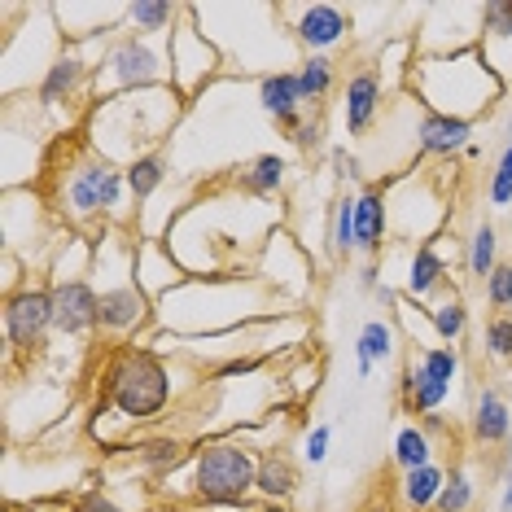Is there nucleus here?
I'll return each instance as SVG.
<instances>
[{
  "label": "nucleus",
  "mask_w": 512,
  "mask_h": 512,
  "mask_svg": "<svg viewBox=\"0 0 512 512\" xmlns=\"http://www.w3.org/2000/svg\"><path fill=\"white\" fill-rule=\"evenodd\" d=\"M254 477H259V460L246 442H202L193 456V495L202 504H246L254 495Z\"/></svg>",
  "instance_id": "obj_4"
},
{
  "label": "nucleus",
  "mask_w": 512,
  "mask_h": 512,
  "mask_svg": "<svg viewBox=\"0 0 512 512\" xmlns=\"http://www.w3.org/2000/svg\"><path fill=\"white\" fill-rule=\"evenodd\" d=\"M491 202L495 206H512V145H504V154H499V162H495Z\"/></svg>",
  "instance_id": "obj_34"
},
{
  "label": "nucleus",
  "mask_w": 512,
  "mask_h": 512,
  "mask_svg": "<svg viewBox=\"0 0 512 512\" xmlns=\"http://www.w3.org/2000/svg\"><path fill=\"white\" fill-rule=\"evenodd\" d=\"M97 92H141V88H162L167 71H162V53L145 36H123L114 49L101 57V66L92 71Z\"/></svg>",
  "instance_id": "obj_6"
},
{
  "label": "nucleus",
  "mask_w": 512,
  "mask_h": 512,
  "mask_svg": "<svg viewBox=\"0 0 512 512\" xmlns=\"http://www.w3.org/2000/svg\"><path fill=\"white\" fill-rule=\"evenodd\" d=\"M469 136H473V123L447 119V114L425 110L421 123H416V149H421V154H434V158L464 154V149H469Z\"/></svg>",
  "instance_id": "obj_13"
},
{
  "label": "nucleus",
  "mask_w": 512,
  "mask_h": 512,
  "mask_svg": "<svg viewBox=\"0 0 512 512\" xmlns=\"http://www.w3.org/2000/svg\"><path fill=\"white\" fill-rule=\"evenodd\" d=\"M429 324H434L438 346H451L469 329V307H464L460 298H447V302H438V307H429Z\"/></svg>",
  "instance_id": "obj_28"
},
{
  "label": "nucleus",
  "mask_w": 512,
  "mask_h": 512,
  "mask_svg": "<svg viewBox=\"0 0 512 512\" xmlns=\"http://www.w3.org/2000/svg\"><path fill=\"white\" fill-rule=\"evenodd\" d=\"M390 237V202L381 184H368L364 193H355V250L364 259H377L381 246Z\"/></svg>",
  "instance_id": "obj_10"
},
{
  "label": "nucleus",
  "mask_w": 512,
  "mask_h": 512,
  "mask_svg": "<svg viewBox=\"0 0 512 512\" xmlns=\"http://www.w3.org/2000/svg\"><path fill=\"white\" fill-rule=\"evenodd\" d=\"M333 79H337V71H333V62H329L324 53L302 57V62H298V92H302V106H320V101L333 92Z\"/></svg>",
  "instance_id": "obj_24"
},
{
  "label": "nucleus",
  "mask_w": 512,
  "mask_h": 512,
  "mask_svg": "<svg viewBox=\"0 0 512 512\" xmlns=\"http://www.w3.org/2000/svg\"><path fill=\"white\" fill-rule=\"evenodd\" d=\"M127 193H132V202H149L162 184H167V176H171V162L158 154H145V158H136V162H127Z\"/></svg>",
  "instance_id": "obj_22"
},
{
  "label": "nucleus",
  "mask_w": 512,
  "mask_h": 512,
  "mask_svg": "<svg viewBox=\"0 0 512 512\" xmlns=\"http://www.w3.org/2000/svg\"><path fill=\"white\" fill-rule=\"evenodd\" d=\"M101 403L123 421H154L171 403V368L145 346H123L101 368Z\"/></svg>",
  "instance_id": "obj_3"
},
{
  "label": "nucleus",
  "mask_w": 512,
  "mask_h": 512,
  "mask_svg": "<svg viewBox=\"0 0 512 512\" xmlns=\"http://www.w3.org/2000/svg\"><path fill=\"white\" fill-rule=\"evenodd\" d=\"M298 491V464L285 456V451H267L259 456V477H254V495H263L267 504L276 499H289Z\"/></svg>",
  "instance_id": "obj_17"
},
{
  "label": "nucleus",
  "mask_w": 512,
  "mask_h": 512,
  "mask_svg": "<svg viewBox=\"0 0 512 512\" xmlns=\"http://www.w3.org/2000/svg\"><path fill=\"white\" fill-rule=\"evenodd\" d=\"M53 329L62 337L101 333V298L97 285L75 276V281H53Z\"/></svg>",
  "instance_id": "obj_9"
},
{
  "label": "nucleus",
  "mask_w": 512,
  "mask_h": 512,
  "mask_svg": "<svg viewBox=\"0 0 512 512\" xmlns=\"http://www.w3.org/2000/svg\"><path fill=\"white\" fill-rule=\"evenodd\" d=\"M447 394H451V386H442V381L429 377V372L421 368V359L403 368V381H399V403H403V412L429 416V412H438Z\"/></svg>",
  "instance_id": "obj_15"
},
{
  "label": "nucleus",
  "mask_w": 512,
  "mask_h": 512,
  "mask_svg": "<svg viewBox=\"0 0 512 512\" xmlns=\"http://www.w3.org/2000/svg\"><path fill=\"white\" fill-rule=\"evenodd\" d=\"M499 232L491 228V224H477V232H473V241H469V272L477 276V281L486 285V276L499 267Z\"/></svg>",
  "instance_id": "obj_29"
},
{
  "label": "nucleus",
  "mask_w": 512,
  "mask_h": 512,
  "mask_svg": "<svg viewBox=\"0 0 512 512\" xmlns=\"http://www.w3.org/2000/svg\"><path fill=\"white\" fill-rule=\"evenodd\" d=\"M88 62L79 53H57L49 71L40 75V106H62V101L79 97V88L88 84Z\"/></svg>",
  "instance_id": "obj_14"
},
{
  "label": "nucleus",
  "mask_w": 512,
  "mask_h": 512,
  "mask_svg": "<svg viewBox=\"0 0 512 512\" xmlns=\"http://www.w3.org/2000/svg\"><path fill=\"white\" fill-rule=\"evenodd\" d=\"M421 368L434 381H442V386H451V381L460 377V351H456V346H425V351H421Z\"/></svg>",
  "instance_id": "obj_31"
},
{
  "label": "nucleus",
  "mask_w": 512,
  "mask_h": 512,
  "mask_svg": "<svg viewBox=\"0 0 512 512\" xmlns=\"http://www.w3.org/2000/svg\"><path fill=\"white\" fill-rule=\"evenodd\" d=\"M499 44L512 49V0H491V5H482V53L495 57Z\"/></svg>",
  "instance_id": "obj_27"
},
{
  "label": "nucleus",
  "mask_w": 512,
  "mask_h": 512,
  "mask_svg": "<svg viewBox=\"0 0 512 512\" xmlns=\"http://www.w3.org/2000/svg\"><path fill=\"white\" fill-rule=\"evenodd\" d=\"M486 302L495 311H508L512 307V263H499L491 276H486Z\"/></svg>",
  "instance_id": "obj_33"
},
{
  "label": "nucleus",
  "mask_w": 512,
  "mask_h": 512,
  "mask_svg": "<svg viewBox=\"0 0 512 512\" xmlns=\"http://www.w3.org/2000/svg\"><path fill=\"white\" fill-rule=\"evenodd\" d=\"M329 447H333V425H316L307 438H302V460H307V464H324V460H329Z\"/></svg>",
  "instance_id": "obj_35"
},
{
  "label": "nucleus",
  "mask_w": 512,
  "mask_h": 512,
  "mask_svg": "<svg viewBox=\"0 0 512 512\" xmlns=\"http://www.w3.org/2000/svg\"><path fill=\"white\" fill-rule=\"evenodd\" d=\"M442 486H447V469H442V464H425V469L403 473V504L412 508V512L438 508Z\"/></svg>",
  "instance_id": "obj_21"
},
{
  "label": "nucleus",
  "mask_w": 512,
  "mask_h": 512,
  "mask_svg": "<svg viewBox=\"0 0 512 512\" xmlns=\"http://www.w3.org/2000/svg\"><path fill=\"white\" fill-rule=\"evenodd\" d=\"M329 250H333V259H351V254H355V193L333 197Z\"/></svg>",
  "instance_id": "obj_26"
},
{
  "label": "nucleus",
  "mask_w": 512,
  "mask_h": 512,
  "mask_svg": "<svg viewBox=\"0 0 512 512\" xmlns=\"http://www.w3.org/2000/svg\"><path fill=\"white\" fill-rule=\"evenodd\" d=\"M289 141H294L298 149H307V154H311V149H320V123H302Z\"/></svg>",
  "instance_id": "obj_38"
},
{
  "label": "nucleus",
  "mask_w": 512,
  "mask_h": 512,
  "mask_svg": "<svg viewBox=\"0 0 512 512\" xmlns=\"http://www.w3.org/2000/svg\"><path fill=\"white\" fill-rule=\"evenodd\" d=\"M447 285V263H442V254L434 241H425V246H416L412 263H407V298H429L438 294V289Z\"/></svg>",
  "instance_id": "obj_18"
},
{
  "label": "nucleus",
  "mask_w": 512,
  "mask_h": 512,
  "mask_svg": "<svg viewBox=\"0 0 512 512\" xmlns=\"http://www.w3.org/2000/svg\"><path fill=\"white\" fill-rule=\"evenodd\" d=\"M482 346L491 359H512V316H495L482 329Z\"/></svg>",
  "instance_id": "obj_32"
},
{
  "label": "nucleus",
  "mask_w": 512,
  "mask_h": 512,
  "mask_svg": "<svg viewBox=\"0 0 512 512\" xmlns=\"http://www.w3.org/2000/svg\"><path fill=\"white\" fill-rule=\"evenodd\" d=\"M429 456H434V438H429L421 425H403L399 434H394V464H399L403 473H412V469H425V464H434Z\"/></svg>",
  "instance_id": "obj_25"
},
{
  "label": "nucleus",
  "mask_w": 512,
  "mask_h": 512,
  "mask_svg": "<svg viewBox=\"0 0 512 512\" xmlns=\"http://www.w3.org/2000/svg\"><path fill=\"white\" fill-rule=\"evenodd\" d=\"M180 442H171V438H162V442H145L141 447V460L145 464H154V469H162V464H176L180 460Z\"/></svg>",
  "instance_id": "obj_36"
},
{
  "label": "nucleus",
  "mask_w": 512,
  "mask_h": 512,
  "mask_svg": "<svg viewBox=\"0 0 512 512\" xmlns=\"http://www.w3.org/2000/svg\"><path fill=\"white\" fill-rule=\"evenodd\" d=\"M394 359V329L386 320H368L355 337V368L359 377H372V368Z\"/></svg>",
  "instance_id": "obj_20"
},
{
  "label": "nucleus",
  "mask_w": 512,
  "mask_h": 512,
  "mask_svg": "<svg viewBox=\"0 0 512 512\" xmlns=\"http://www.w3.org/2000/svg\"><path fill=\"white\" fill-rule=\"evenodd\" d=\"M473 495H477L473 477L464 473V469H451L447 486H442V495H438V512H469L473 508Z\"/></svg>",
  "instance_id": "obj_30"
},
{
  "label": "nucleus",
  "mask_w": 512,
  "mask_h": 512,
  "mask_svg": "<svg viewBox=\"0 0 512 512\" xmlns=\"http://www.w3.org/2000/svg\"><path fill=\"white\" fill-rule=\"evenodd\" d=\"M180 14H184V9L180 5H167V0H132L123 22L136 31V36H158V31H167Z\"/></svg>",
  "instance_id": "obj_23"
},
{
  "label": "nucleus",
  "mask_w": 512,
  "mask_h": 512,
  "mask_svg": "<svg viewBox=\"0 0 512 512\" xmlns=\"http://www.w3.org/2000/svg\"><path fill=\"white\" fill-rule=\"evenodd\" d=\"M281 18H289V40L307 57L337 49L351 36V14L337 5H276Z\"/></svg>",
  "instance_id": "obj_8"
},
{
  "label": "nucleus",
  "mask_w": 512,
  "mask_h": 512,
  "mask_svg": "<svg viewBox=\"0 0 512 512\" xmlns=\"http://www.w3.org/2000/svg\"><path fill=\"white\" fill-rule=\"evenodd\" d=\"M53 333V289L22 285L5 298V342L18 355H40Z\"/></svg>",
  "instance_id": "obj_7"
},
{
  "label": "nucleus",
  "mask_w": 512,
  "mask_h": 512,
  "mask_svg": "<svg viewBox=\"0 0 512 512\" xmlns=\"http://www.w3.org/2000/svg\"><path fill=\"white\" fill-rule=\"evenodd\" d=\"M381 92H386V84H381L377 71L351 75V84L342 92V119H346V132L351 136H364L372 127V119L381 114Z\"/></svg>",
  "instance_id": "obj_12"
},
{
  "label": "nucleus",
  "mask_w": 512,
  "mask_h": 512,
  "mask_svg": "<svg viewBox=\"0 0 512 512\" xmlns=\"http://www.w3.org/2000/svg\"><path fill=\"white\" fill-rule=\"evenodd\" d=\"M106 123V132H92L97 149H106L101 158H145L154 154V145L167 136V127L176 123V88H141L123 92V97H106V106L97 114V127Z\"/></svg>",
  "instance_id": "obj_2"
},
{
  "label": "nucleus",
  "mask_w": 512,
  "mask_h": 512,
  "mask_svg": "<svg viewBox=\"0 0 512 512\" xmlns=\"http://www.w3.org/2000/svg\"><path fill=\"white\" fill-rule=\"evenodd\" d=\"M407 84L416 88V97L429 106V114H447V119L473 123L477 114H486L504 97V75L486 62L482 49H464L447 57H416Z\"/></svg>",
  "instance_id": "obj_1"
},
{
  "label": "nucleus",
  "mask_w": 512,
  "mask_h": 512,
  "mask_svg": "<svg viewBox=\"0 0 512 512\" xmlns=\"http://www.w3.org/2000/svg\"><path fill=\"white\" fill-rule=\"evenodd\" d=\"M473 438L482 447H499V442L512 438V412L499 390H482L473 403Z\"/></svg>",
  "instance_id": "obj_16"
},
{
  "label": "nucleus",
  "mask_w": 512,
  "mask_h": 512,
  "mask_svg": "<svg viewBox=\"0 0 512 512\" xmlns=\"http://www.w3.org/2000/svg\"><path fill=\"white\" fill-rule=\"evenodd\" d=\"M259 106L276 127H285L289 136L302 127V92H298V71H272L259 84Z\"/></svg>",
  "instance_id": "obj_11"
},
{
  "label": "nucleus",
  "mask_w": 512,
  "mask_h": 512,
  "mask_svg": "<svg viewBox=\"0 0 512 512\" xmlns=\"http://www.w3.org/2000/svg\"><path fill=\"white\" fill-rule=\"evenodd\" d=\"M123 193H127V171H119L106 158H88L71 167V176L62 184V215L79 228L97 224V219H119Z\"/></svg>",
  "instance_id": "obj_5"
},
{
  "label": "nucleus",
  "mask_w": 512,
  "mask_h": 512,
  "mask_svg": "<svg viewBox=\"0 0 512 512\" xmlns=\"http://www.w3.org/2000/svg\"><path fill=\"white\" fill-rule=\"evenodd\" d=\"M499 512H512V473L504 477V495H499Z\"/></svg>",
  "instance_id": "obj_40"
},
{
  "label": "nucleus",
  "mask_w": 512,
  "mask_h": 512,
  "mask_svg": "<svg viewBox=\"0 0 512 512\" xmlns=\"http://www.w3.org/2000/svg\"><path fill=\"white\" fill-rule=\"evenodd\" d=\"M75 512H123L119 504H114L110 495H101V491H88L84 499H79L75 504Z\"/></svg>",
  "instance_id": "obj_37"
},
{
  "label": "nucleus",
  "mask_w": 512,
  "mask_h": 512,
  "mask_svg": "<svg viewBox=\"0 0 512 512\" xmlns=\"http://www.w3.org/2000/svg\"><path fill=\"white\" fill-rule=\"evenodd\" d=\"M333 162H337V176H342V180H355V176H364V171H359V158H355V154H342V149H337V154H333Z\"/></svg>",
  "instance_id": "obj_39"
},
{
  "label": "nucleus",
  "mask_w": 512,
  "mask_h": 512,
  "mask_svg": "<svg viewBox=\"0 0 512 512\" xmlns=\"http://www.w3.org/2000/svg\"><path fill=\"white\" fill-rule=\"evenodd\" d=\"M285 176H289V162L281 154H259L237 171V184L250 197H272L276 189H285Z\"/></svg>",
  "instance_id": "obj_19"
}]
</instances>
